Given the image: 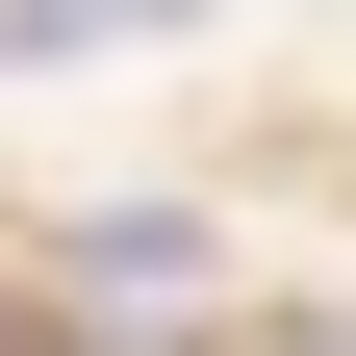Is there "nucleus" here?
Wrapping results in <instances>:
<instances>
[{
	"label": "nucleus",
	"instance_id": "obj_1",
	"mask_svg": "<svg viewBox=\"0 0 356 356\" xmlns=\"http://www.w3.org/2000/svg\"><path fill=\"white\" fill-rule=\"evenodd\" d=\"M153 26H204V0H0V76H76V51H153Z\"/></svg>",
	"mask_w": 356,
	"mask_h": 356
},
{
	"label": "nucleus",
	"instance_id": "obj_2",
	"mask_svg": "<svg viewBox=\"0 0 356 356\" xmlns=\"http://www.w3.org/2000/svg\"><path fill=\"white\" fill-rule=\"evenodd\" d=\"M76 280H102V305H178V280H204V229H178V204H127V229H76Z\"/></svg>",
	"mask_w": 356,
	"mask_h": 356
},
{
	"label": "nucleus",
	"instance_id": "obj_3",
	"mask_svg": "<svg viewBox=\"0 0 356 356\" xmlns=\"http://www.w3.org/2000/svg\"><path fill=\"white\" fill-rule=\"evenodd\" d=\"M254 356H356V331H254Z\"/></svg>",
	"mask_w": 356,
	"mask_h": 356
}]
</instances>
